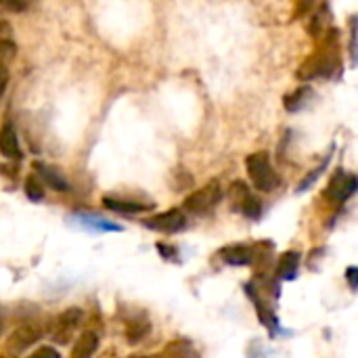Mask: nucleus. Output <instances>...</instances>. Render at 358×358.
Segmentation results:
<instances>
[{
    "label": "nucleus",
    "instance_id": "nucleus-4",
    "mask_svg": "<svg viewBox=\"0 0 358 358\" xmlns=\"http://www.w3.org/2000/svg\"><path fill=\"white\" fill-rule=\"evenodd\" d=\"M84 321V313L80 308H67L63 310L55 321H52V327H50V340L57 342V344H67L73 336V331L82 325Z\"/></svg>",
    "mask_w": 358,
    "mask_h": 358
},
{
    "label": "nucleus",
    "instance_id": "nucleus-25",
    "mask_svg": "<svg viewBox=\"0 0 358 358\" xmlns=\"http://www.w3.org/2000/svg\"><path fill=\"white\" fill-rule=\"evenodd\" d=\"M99 358H120V357H117V352H115V350H105V352H103Z\"/></svg>",
    "mask_w": 358,
    "mask_h": 358
},
{
    "label": "nucleus",
    "instance_id": "nucleus-8",
    "mask_svg": "<svg viewBox=\"0 0 358 358\" xmlns=\"http://www.w3.org/2000/svg\"><path fill=\"white\" fill-rule=\"evenodd\" d=\"M0 153L8 159H21L23 157V151L19 147V138H17L13 124H4L0 128Z\"/></svg>",
    "mask_w": 358,
    "mask_h": 358
},
{
    "label": "nucleus",
    "instance_id": "nucleus-9",
    "mask_svg": "<svg viewBox=\"0 0 358 358\" xmlns=\"http://www.w3.org/2000/svg\"><path fill=\"white\" fill-rule=\"evenodd\" d=\"M99 350V336L96 331H82L80 338L76 340L69 358H92Z\"/></svg>",
    "mask_w": 358,
    "mask_h": 358
},
{
    "label": "nucleus",
    "instance_id": "nucleus-3",
    "mask_svg": "<svg viewBox=\"0 0 358 358\" xmlns=\"http://www.w3.org/2000/svg\"><path fill=\"white\" fill-rule=\"evenodd\" d=\"M220 199H222V189L216 180H212L185 199V210L191 214H203V212L212 210L214 206H218Z\"/></svg>",
    "mask_w": 358,
    "mask_h": 358
},
{
    "label": "nucleus",
    "instance_id": "nucleus-23",
    "mask_svg": "<svg viewBox=\"0 0 358 358\" xmlns=\"http://www.w3.org/2000/svg\"><path fill=\"white\" fill-rule=\"evenodd\" d=\"M348 281H350V287L357 289V268L355 266L348 268Z\"/></svg>",
    "mask_w": 358,
    "mask_h": 358
},
{
    "label": "nucleus",
    "instance_id": "nucleus-15",
    "mask_svg": "<svg viewBox=\"0 0 358 358\" xmlns=\"http://www.w3.org/2000/svg\"><path fill=\"white\" fill-rule=\"evenodd\" d=\"M298 266H300V254L298 252H285L277 262V275L281 279H294L298 275Z\"/></svg>",
    "mask_w": 358,
    "mask_h": 358
},
{
    "label": "nucleus",
    "instance_id": "nucleus-16",
    "mask_svg": "<svg viewBox=\"0 0 358 358\" xmlns=\"http://www.w3.org/2000/svg\"><path fill=\"white\" fill-rule=\"evenodd\" d=\"M162 358H197V352H195V348H193L191 342L176 340V342H172V344L166 346Z\"/></svg>",
    "mask_w": 358,
    "mask_h": 358
},
{
    "label": "nucleus",
    "instance_id": "nucleus-2",
    "mask_svg": "<svg viewBox=\"0 0 358 358\" xmlns=\"http://www.w3.org/2000/svg\"><path fill=\"white\" fill-rule=\"evenodd\" d=\"M245 168H248V174L254 182V187L262 193H271L275 189H279L281 185V176L277 174V170L273 168L271 164V157L266 151H260V153H252L248 155L245 159Z\"/></svg>",
    "mask_w": 358,
    "mask_h": 358
},
{
    "label": "nucleus",
    "instance_id": "nucleus-24",
    "mask_svg": "<svg viewBox=\"0 0 358 358\" xmlns=\"http://www.w3.org/2000/svg\"><path fill=\"white\" fill-rule=\"evenodd\" d=\"M4 6L6 8H15V10H23L25 8V4H13V2H4Z\"/></svg>",
    "mask_w": 358,
    "mask_h": 358
},
{
    "label": "nucleus",
    "instance_id": "nucleus-19",
    "mask_svg": "<svg viewBox=\"0 0 358 358\" xmlns=\"http://www.w3.org/2000/svg\"><path fill=\"white\" fill-rule=\"evenodd\" d=\"M15 50L17 46L10 40H0V65H6V61L15 57Z\"/></svg>",
    "mask_w": 358,
    "mask_h": 358
},
{
    "label": "nucleus",
    "instance_id": "nucleus-28",
    "mask_svg": "<svg viewBox=\"0 0 358 358\" xmlns=\"http://www.w3.org/2000/svg\"><path fill=\"white\" fill-rule=\"evenodd\" d=\"M0 358H15V357H10V355H0Z\"/></svg>",
    "mask_w": 358,
    "mask_h": 358
},
{
    "label": "nucleus",
    "instance_id": "nucleus-6",
    "mask_svg": "<svg viewBox=\"0 0 358 358\" xmlns=\"http://www.w3.org/2000/svg\"><path fill=\"white\" fill-rule=\"evenodd\" d=\"M355 189H357V176L355 174H346L344 170H338L331 176V180H329L323 197L329 203H344L355 193Z\"/></svg>",
    "mask_w": 358,
    "mask_h": 358
},
{
    "label": "nucleus",
    "instance_id": "nucleus-14",
    "mask_svg": "<svg viewBox=\"0 0 358 358\" xmlns=\"http://www.w3.org/2000/svg\"><path fill=\"white\" fill-rule=\"evenodd\" d=\"M80 224H84L86 229H90V231H122V227L120 224H113V222H109L107 218H101V216H94V214H84V212H78L76 216H73Z\"/></svg>",
    "mask_w": 358,
    "mask_h": 358
},
{
    "label": "nucleus",
    "instance_id": "nucleus-7",
    "mask_svg": "<svg viewBox=\"0 0 358 358\" xmlns=\"http://www.w3.org/2000/svg\"><path fill=\"white\" fill-rule=\"evenodd\" d=\"M145 224L153 231H162V233H178L185 229L187 218L180 210H168L164 214H157L149 220H145Z\"/></svg>",
    "mask_w": 358,
    "mask_h": 358
},
{
    "label": "nucleus",
    "instance_id": "nucleus-26",
    "mask_svg": "<svg viewBox=\"0 0 358 358\" xmlns=\"http://www.w3.org/2000/svg\"><path fill=\"white\" fill-rule=\"evenodd\" d=\"M2 329H4V315H2V308H0V334H2Z\"/></svg>",
    "mask_w": 358,
    "mask_h": 358
},
{
    "label": "nucleus",
    "instance_id": "nucleus-20",
    "mask_svg": "<svg viewBox=\"0 0 358 358\" xmlns=\"http://www.w3.org/2000/svg\"><path fill=\"white\" fill-rule=\"evenodd\" d=\"M27 358H61V355L50 346H40L36 352H31Z\"/></svg>",
    "mask_w": 358,
    "mask_h": 358
},
{
    "label": "nucleus",
    "instance_id": "nucleus-5",
    "mask_svg": "<svg viewBox=\"0 0 358 358\" xmlns=\"http://www.w3.org/2000/svg\"><path fill=\"white\" fill-rule=\"evenodd\" d=\"M42 338V329L34 323H27V325H21L17 327L4 342V355H10V357H17L21 352H25L27 348H31L36 342H40Z\"/></svg>",
    "mask_w": 358,
    "mask_h": 358
},
{
    "label": "nucleus",
    "instance_id": "nucleus-27",
    "mask_svg": "<svg viewBox=\"0 0 358 358\" xmlns=\"http://www.w3.org/2000/svg\"><path fill=\"white\" fill-rule=\"evenodd\" d=\"M128 358H162V357H145V355H130Z\"/></svg>",
    "mask_w": 358,
    "mask_h": 358
},
{
    "label": "nucleus",
    "instance_id": "nucleus-10",
    "mask_svg": "<svg viewBox=\"0 0 358 358\" xmlns=\"http://www.w3.org/2000/svg\"><path fill=\"white\" fill-rule=\"evenodd\" d=\"M224 264H231V266H245V264H252L254 260V252L252 248L248 245H241V243H235V245H229L220 252Z\"/></svg>",
    "mask_w": 358,
    "mask_h": 358
},
{
    "label": "nucleus",
    "instance_id": "nucleus-18",
    "mask_svg": "<svg viewBox=\"0 0 358 358\" xmlns=\"http://www.w3.org/2000/svg\"><path fill=\"white\" fill-rule=\"evenodd\" d=\"M23 189H25V195H27L31 201H40V199L44 197V185H42V180H40L36 174H29V176L25 178Z\"/></svg>",
    "mask_w": 358,
    "mask_h": 358
},
{
    "label": "nucleus",
    "instance_id": "nucleus-17",
    "mask_svg": "<svg viewBox=\"0 0 358 358\" xmlns=\"http://www.w3.org/2000/svg\"><path fill=\"white\" fill-rule=\"evenodd\" d=\"M313 94V88L310 86H302L298 90H294L292 94L285 96V109L287 111H300L308 105V99Z\"/></svg>",
    "mask_w": 358,
    "mask_h": 358
},
{
    "label": "nucleus",
    "instance_id": "nucleus-22",
    "mask_svg": "<svg viewBox=\"0 0 358 358\" xmlns=\"http://www.w3.org/2000/svg\"><path fill=\"white\" fill-rule=\"evenodd\" d=\"M13 31L10 23L6 19H0V40H8V34Z\"/></svg>",
    "mask_w": 358,
    "mask_h": 358
},
{
    "label": "nucleus",
    "instance_id": "nucleus-11",
    "mask_svg": "<svg viewBox=\"0 0 358 358\" xmlns=\"http://www.w3.org/2000/svg\"><path fill=\"white\" fill-rule=\"evenodd\" d=\"M149 331H151L149 319H145V317H134V319H128V321H126V331H124V336H126V342H128L130 346H136L138 342H143V340L149 336Z\"/></svg>",
    "mask_w": 358,
    "mask_h": 358
},
{
    "label": "nucleus",
    "instance_id": "nucleus-1",
    "mask_svg": "<svg viewBox=\"0 0 358 358\" xmlns=\"http://www.w3.org/2000/svg\"><path fill=\"white\" fill-rule=\"evenodd\" d=\"M329 44L325 48H321L317 55H313L304 65L302 69L298 71V76L302 80H313V78H329L336 69H340L342 61H340V55L336 50V31H329Z\"/></svg>",
    "mask_w": 358,
    "mask_h": 358
},
{
    "label": "nucleus",
    "instance_id": "nucleus-21",
    "mask_svg": "<svg viewBox=\"0 0 358 358\" xmlns=\"http://www.w3.org/2000/svg\"><path fill=\"white\" fill-rule=\"evenodd\" d=\"M6 84H8V69L6 65H0V96L6 90Z\"/></svg>",
    "mask_w": 358,
    "mask_h": 358
},
{
    "label": "nucleus",
    "instance_id": "nucleus-12",
    "mask_svg": "<svg viewBox=\"0 0 358 358\" xmlns=\"http://www.w3.org/2000/svg\"><path fill=\"white\" fill-rule=\"evenodd\" d=\"M103 206L113 212H124V214H141L153 210V203H141V201H126V199H113V197H103Z\"/></svg>",
    "mask_w": 358,
    "mask_h": 358
},
{
    "label": "nucleus",
    "instance_id": "nucleus-13",
    "mask_svg": "<svg viewBox=\"0 0 358 358\" xmlns=\"http://www.w3.org/2000/svg\"><path fill=\"white\" fill-rule=\"evenodd\" d=\"M34 168H36L38 178L42 180V185H48V187H52L55 191H67V189H69L67 180H65L61 174H57V170H52L50 166H44V164H38V162H36Z\"/></svg>",
    "mask_w": 358,
    "mask_h": 358
}]
</instances>
